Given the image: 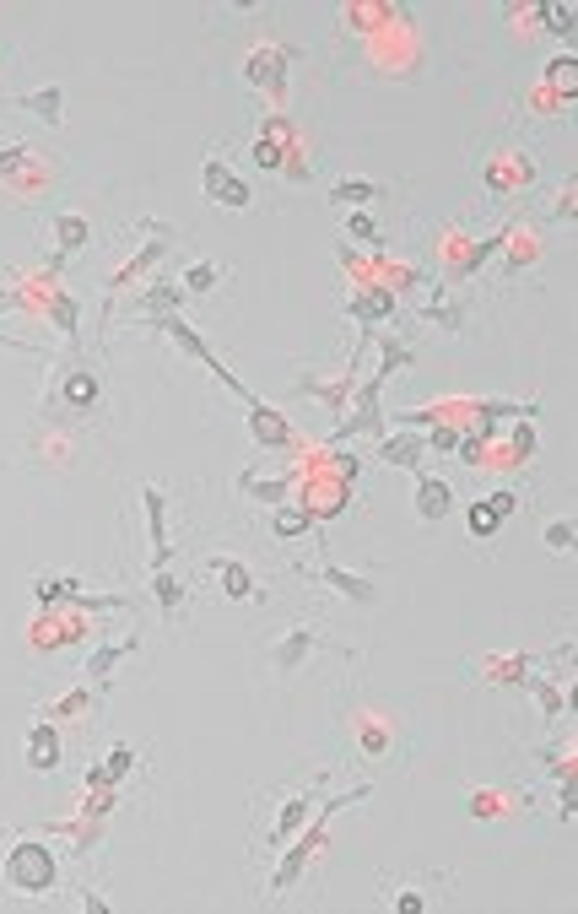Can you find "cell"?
<instances>
[{
	"label": "cell",
	"instance_id": "cell-1",
	"mask_svg": "<svg viewBox=\"0 0 578 914\" xmlns=\"http://www.w3.org/2000/svg\"><path fill=\"white\" fill-rule=\"evenodd\" d=\"M6 887L11 893H49L55 887V850L44 839H17L6 855Z\"/></svg>",
	"mask_w": 578,
	"mask_h": 914
},
{
	"label": "cell",
	"instance_id": "cell-2",
	"mask_svg": "<svg viewBox=\"0 0 578 914\" xmlns=\"http://www.w3.org/2000/svg\"><path fill=\"white\" fill-rule=\"evenodd\" d=\"M530 179H535L530 147H497V152L481 157V184H487V195H514Z\"/></svg>",
	"mask_w": 578,
	"mask_h": 914
},
{
	"label": "cell",
	"instance_id": "cell-3",
	"mask_svg": "<svg viewBox=\"0 0 578 914\" xmlns=\"http://www.w3.org/2000/svg\"><path fill=\"white\" fill-rule=\"evenodd\" d=\"M292 60H298V49H292V44H260V49H249L244 76L254 87H265V92H281V87H287V65Z\"/></svg>",
	"mask_w": 578,
	"mask_h": 914
},
{
	"label": "cell",
	"instance_id": "cell-4",
	"mask_svg": "<svg viewBox=\"0 0 578 914\" xmlns=\"http://www.w3.org/2000/svg\"><path fill=\"white\" fill-rule=\"evenodd\" d=\"M200 184H206V195L217 206H227V211H244L254 195H249V184L233 174V168L222 163V157H206V168H200Z\"/></svg>",
	"mask_w": 578,
	"mask_h": 914
},
{
	"label": "cell",
	"instance_id": "cell-5",
	"mask_svg": "<svg viewBox=\"0 0 578 914\" xmlns=\"http://www.w3.org/2000/svg\"><path fill=\"white\" fill-rule=\"evenodd\" d=\"M314 801H319V785H308V790H292V796L281 801V812H276L271 833H265V844H271V850H281L287 839H298V833H303V823H308V812H314Z\"/></svg>",
	"mask_w": 578,
	"mask_h": 914
},
{
	"label": "cell",
	"instance_id": "cell-6",
	"mask_svg": "<svg viewBox=\"0 0 578 914\" xmlns=\"http://www.w3.org/2000/svg\"><path fill=\"white\" fill-rule=\"evenodd\" d=\"M292 152H298V147H292V119L271 114L260 125V136H254V163H260V168H281Z\"/></svg>",
	"mask_w": 578,
	"mask_h": 914
},
{
	"label": "cell",
	"instance_id": "cell-7",
	"mask_svg": "<svg viewBox=\"0 0 578 914\" xmlns=\"http://www.w3.org/2000/svg\"><path fill=\"white\" fill-rule=\"evenodd\" d=\"M314 649H319V633L314 628H287V633H281V644L271 649V666L281 671V677H292V671H298Z\"/></svg>",
	"mask_w": 578,
	"mask_h": 914
},
{
	"label": "cell",
	"instance_id": "cell-8",
	"mask_svg": "<svg viewBox=\"0 0 578 914\" xmlns=\"http://www.w3.org/2000/svg\"><path fill=\"white\" fill-rule=\"evenodd\" d=\"M249 433H254V444H260V449H287L292 444L287 417H281L276 406H260V401L249 406Z\"/></svg>",
	"mask_w": 578,
	"mask_h": 914
},
{
	"label": "cell",
	"instance_id": "cell-9",
	"mask_svg": "<svg viewBox=\"0 0 578 914\" xmlns=\"http://www.w3.org/2000/svg\"><path fill=\"white\" fill-rule=\"evenodd\" d=\"M28 768H33V774H55V768H60V731H55V720H38L28 731Z\"/></svg>",
	"mask_w": 578,
	"mask_h": 914
},
{
	"label": "cell",
	"instance_id": "cell-10",
	"mask_svg": "<svg viewBox=\"0 0 578 914\" xmlns=\"http://www.w3.org/2000/svg\"><path fill=\"white\" fill-rule=\"evenodd\" d=\"M454 509V493L443 476H416V520H443Z\"/></svg>",
	"mask_w": 578,
	"mask_h": 914
},
{
	"label": "cell",
	"instance_id": "cell-11",
	"mask_svg": "<svg viewBox=\"0 0 578 914\" xmlns=\"http://www.w3.org/2000/svg\"><path fill=\"white\" fill-rule=\"evenodd\" d=\"M352 320L357 325H379V320H395V293L389 287H362V293L352 298Z\"/></svg>",
	"mask_w": 578,
	"mask_h": 914
},
{
	"label": "cell",
	"instance_id": "cell-12",
	"mask_svg": "<svg viewBox=\"0 0 578 914\" xmlns=\"http://www.w3.org/2000/svg\"><path fill=\"white\" fill-rule=\"evenodd\" d=\"M211 574H217L227 601H254V574L238 558H211Z\"/></svg>",
	"mask_w": 578,
	"mask_h": 914
},
{
	"label": "cell",
	"instance_id": "cell-13",
	"mask_svg": "<svg viewBox=\"0 0 578 914\" xmlns=\"http://www.w3.org/2000/svg\"><path fill=\"white\" fill-rule=\"evenodd\" d=\"M325 585L335 590V595H346V601H357V606H373L379 601V590H373V579H362V574H346V568H335V563H325Z\"/></svg>",
	"mask_w": 578,
	"mask_h": 914
},
{
	"label": "cell",
	"instance_id": "cell-14",
	"mask_svg": "<svg viewBox=\"0 0 578 914\" xmlns=\"http://www.w3.org/2000/svg\"><path fill=\"white\" fill-rule=\"evenodd\" d=\"M427 325H438L443 336H454V330L465 325V309H460V298H454V287H433V298H427Z\"/></svg>",
	"mask_w": 578,
	"mask_h": 914
},
{
	"label": "cell",
	"instance_id": "cell-15",
	"mask_svg": "<svg viewBox=\"0 0 578 914\" xmlns=\"http://www.w3.org/2000/svg\"><path fill=\"white\" fill-rule=\"evenodd\" d=\"M308 531H314V509H303V503H276V514H271V536L276 541H298Z\"/></svg>",
	"mask_w": 578,
	"mask_h": 914
},
{
	"label": "cell",
	"instance_id": "cell-16",
	"mask_svg": "<svg viewBox=\"0 0 578 914\" xmlns=\"http://www.w3.org/2000/svg\"><path fill=\"white\" fill-rule=\"evenodd\" d=\"M130 768H136V752H130V747H114L98 768H87V790H109V785H119V779H130Z\"/></svg>",
	"mask_w": 578,
	"mask_h": 914
},
{
	"label": "cell",
	"instance_id": "cell-17",
	"mask_svg": "<svg viewBox=\"0 0 578 914\" xmlns=\"http://www.w3.org/2000/svg\"><path fill=\"white\" fill-rule=\"evenodd\" d=\"M55 244H60V255H82L92 244V228H87L82 211H60L55 217Z\"/></svg>",
	"mask_w": 578,
	"mask_h": 914
},
{
	"label": "cell",
	"instance_id": "cell-18",
	"mask_svg": "<svg viewBox=\"0 0 578 914\" xmlns=\"http://www.w3.org/2000/svg\"><path fill=\"white\" fill-rule=\"evenodd\" d=\"M136 644H141L136 633H130V639H114V644H98V649L87 655V677H92V682H103V677H109V671H114L125 655H136Z\"/></svg>",
	"mask_w": 578,
	"mask_h": 914
},
{
	"label": "cell",
	"instance_id": "cell-19",
	"mask_svg": "<svg viewBox=\"0 0 578 914\" xmlns=\"http://www.w3.org/2000/svg\"><path fill=\"white\" fill-rule=\"evenodd\" d=\"M422 455H427V433H395V439H384V460L389 466H422Z\"/></svg>",
	"mask_w": 578,
	"mask_h": 914
},
{
	"label": "cell",
	"instance_id": "cell-20",
	"mask_svg": "<svg viewBox=\"0 0 578 914\" xmlns=\"http://www.w3.org/2000/svg\"><path fill=\"white\" fill-rule=\"evenodd\" d=\"M65 406H71L76 417L98 406V374H92V368H76V374L65 379Z\"/></svg>",
	"mask_w": 578,
	"mask_h": 914
},
{
	"label": "cell",
	"instance_id": "cell-21",
	"mask_svg": "<svg viewBox=\"0 0 578 914\" xmlns=\"http://www.w3.org/2000/svg\"><path fill=\"white\" fill-rule=\"evenodd\" d=\"M179 303H184V287L179 282H157L152 293L136 298V309L146 314V320H157V314H179Z\"/></svg>",
	"mask_w": 578,
	"mask_h": 914
},
{
	"label": "cell",
	"instance_id": "cell-22",
	"mask_svg": "<svg viewBox=\"0 0 578 914\" xmlns=\"http://www.w3.org/2000/svg\"><path fill=\"white\" fill-rule=\"evenodd\" d=\"M357 747H362V758H384L389 752V720L384 714H362L357 720Z\"/></svg>",
	"mask_w": 578,
	"mask_h": 914
},
{
	"label": "cell",
	"instance_id": "cell-23",
	"mask_svg": "<svg viewBox=\"0 0 578 914\" xmlns=\"http://www.w3.org/2000/svg\"><path fill=\"white\" fill-rule=\"evenodd\" d=\"M22 109H28L33 119H44V125H60V109H65V92L60 87H44V92H28V98H22Z\"/></svg>",
	"mask_w": 578,
	"mask_h": 914
},
{
	"label": "cell",
	"instance_id": "cell-24",
	"mask_svg": "<svg viewBox=\"0 0 578 914\" xmlns=\"http://www.w3.org/2000/svg\"><path fill=\"white\" fill-rule=\"evenodd\" d=\"M163 255H168V233H163V238H157V244H146V249H141V255H130V260H125V266H119V271H114V287L136 282V276H141L146 266H152V260H163Z\"/></svg>",
	"mask_w": 578,
	"mask_h": 914
},
{
	"label": "cell",
	"instance_id": "cell-25",
	"mask_svg": "<svg viewBox=\"0 0 578 914\" xmlns=\"http://www.w3.org/2000/svg\"><path fill=\"white\" fill-rule=\"evenodd\" d=\"M481 671H487V682H524L530 660L524 655H492V660H481Z\"/></svg>",
	"mask_w": 578,
	"mask_h": 914
},
{
	"label": "cell",
	"instance_id": "cell-26",
	"mask_svg": "<svg viewBox=\"0 0 578 914\" xmlns=\"http://www.w3.org/2000/svg\"><path fill=\"white\" fill-rule=\"evenodd\" d=\"M530 455H535V422L519 417V428L508 433V460H503V466H524Z\"/></svg>",
	"mask_w": 578,
	"mask_h": 914
},
{
	"label": "cell",
	"instance_id": "cell-27",
	"mask_svg": "<svg viewBox=\"0 0 578 914\" xmlns=\"http://www.w3.org/2000/svg\"><path fill=\"white\" fill-rule=\"evenodd\" d=\"M217 282H222V271L211 266V260H195V266L179 276V287H184V293H211Z\"/></svg>",
	"mask_w": 578,
	"mask_h": 914
},
{
	"label": "cell",
	"instance_id": "cell-28",
	"mask_svg": "<svg viewBox=\"0 0 578 914\" xmlns=\"http://www.w3.org/2000/svg\"><path fill=\"white\" fill-rule=\"evenodd\" d=\"M373 195H379V184H368V179H341L335 184V201L341 206H368Z\"/></svg>",
	"mask_w": 578,
	"mask_h": 914
},
{
	"label": "cell",
	"instance_id": "cell-29",
	"mask_svg": "<svg viewBox=\"0 0 578 914\" xmlns=\"http://www.w3.org/2000/svg\"><path fill=\"white\" fill-rule=\"evenodd\" d=\"M465 525H470V536H497V525H503V520H497L492 503L481 498V503H470V509H465Z\"/></svg>",
	"mask_w": 578,
	"mask_h": 914
},
{
	"label": "cell",
	"instance_id": "cell-30",
	"mask_svg": "<svg viewBox=\"0 0 578 914\" xmlns=\"http://www.w3.org/2000/svg\"><path fill=\"white\" fill-rule=\"evenodd\" d=\"M524 687H530L535 698H541V709H546V720H562V693L551 687L546 677H524Z\"/></svg>",
	"mask_w": 578,
	"mask_h": 914
},
{
	"label": "cell",
	"instance_id": "cell-31",
	"mask_svg": "<svg viewBox=\"0 0 578 914\" xmlns=\"http://www.w3.org/2000/svg\"><path fill=\"white\" fill-rule=\"evenodd\" d=\"M157 606H163V612H179L184 606V585L168 574V568H157Z\"/></svg>",
	"mask_w": 578,
	"mask_h": 914
},
{
	"label": "cell",
	"instance_id": "cell-32",
	"mask_svg": "<svg viewBox=\"0 0 578 914\" xmlns=\"http://www.w3.org/2000/svg\"><path fill=\"white\" fill-rule=\"evenodd\" d=\"M508 801H514V796H503V790H476V796H470V812H476V817H503Z\"/></svg>",
	"mask_w": 578,
	"mask_h": 914
},
{
	"label": "cell",
	"instance_id": "cell-33",
	"mask_svg": "<svg viewBox=\"0 0 578 914\" xmlns=\"http://www.w3.org/2000/svg\"><path fill=\"white\" fill-rule=\"evenodd\" d=\"M535 17L546 22L551 33H562V38H573V6H535Z\"/></svg>",
	"mask_w": 578,
	"mask_h": 914
},
{
	"label": "cell",
	"instance_id": "cell-34",
	"mask_svg": "<svg viewBox=\"0 0 578 914\" xmlns=\"http://www.w3.org/2000/svg\"><path fill=\"white\" fill-rule=\"evenodd\" d=\"M92 709V698H87V687H76V693H65L55 709H44V720H60V714H87Z\"/></svg>",
	"mask_w": 578,
	"mask_h": 914
},
{
	"label": "cell",
	"instance_id": "cell-35",
	"mask_svg": "<svg viewBox=\"0 0 578 914\" xmlns=\"http://www.w3.org/2000/svg\"><path fill=\"white\" fill-rule=\"evenodd\" d=\"M546 547L551 552H573V520H551L546 525Z\"/></svg>",
	"mask_w": 578,
	"mask_h": 914
},
{
	"label": "cell",
	"instance_id": "cell-36",
	"mask_svg": "<svg viewBox=\"0 0 578 914\" xmlns=\"http://www.w3.org/2000/svg\"><path fill=\"white\" fill-rule=\"evenodd\" d=\"M546 76H551V82H557V87H562V92H568V98H573V55L551 60V65H546Z\"/></svg>",
	"mask_w": 578,
	"mask_h": 914
},
{
	"label": "cell",
	"instance_id": "cell-37",
	"mask_svg": "<svg viewBox=\"0 0 578 914\" xmlns=\"http://www.w3.org/2000/svg\"><path fill=\"white\" fill-rule=\"evenodd\" d=\"M389 904H395L400 914H422V909H427V898H422V893H416V887H400V893H395V898H389Z\"/></svg>",
	"mask_w": 578,
	"mask_h": 914
},
{
	"label": "cell",
	"instance_id": "cell-38",
	"mask_svg": "<svg viewBox=\"0 0 578 914\" xmlns=\"http://www.w3.org/2000/svg\"><path fill=\"white\" fill-rule=\"evenodd\" d=\"M487 503H492V514H497V520H508V514H519V493H508V487H503V493H492Z\"/></svg>",
	"mask_w": 578,
	"mask_h": 914
},
{
	"label": "cell",
	"instance_id": "cell-39",
	"mask_svg": "<svg viewBox=\"0 0 578 914\" xmlns=\"http://www.w3.org/2000/svg\"><path fill=\"white\" fill-rule=\"evenodd\" d=\"M346 228H352V238H368V244L379 238V228H373V222L362 217V211H352V217H346Z\"/></svg>",
	"mask_w": 578,
	"mask_h": 914
},
{
	"label": "cell",
	"instance_id": "cell-40",
	"mask_svg": "<svg viewBox=\"0 0 578 914\" xmlns=\"http://www.w3.org/2000/svg\"><path fill=\"white\" fill-rule=\"evenodd\" d=\"M551 217H557V222H573V184H562V195H557V206H551Z\"/></svg>",
	"mask_w": 578,
	"mask_h": 914
},
{
	"label": "cell",
	"instance_id": "cell-41",
	"mask_svg": "<svg viewBox=\"0 0 578 914\" xmlns=\"http://www.w3.org/2000/svg\"><path fill=\"white\" fill-rule=\"evenodd\" d=\"M281 168H287V179H308V163H303L298 152H292V163H281Z\"/></svg>",
	"mask_w": 578,
	"mask_h": 914
}]
</instances>
